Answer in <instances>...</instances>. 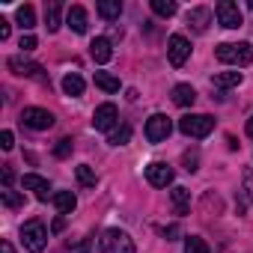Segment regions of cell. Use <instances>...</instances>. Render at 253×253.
<instances>
[{
  "mask_svg": "<svg viewBox=\"0 0 253 253\" xmlns=\"http://www.w3.org/2000/svg\"><path fill=\"white\" fill-rule=\"evenodd\" d=\"M217 60L220 63H226V66H250L253 63V45L250 42H223V45H217Z\"/></svg>",
  "mask_w": 253,
  "mask_h": 253,
  "instance_id": "6da1fadb",
  "label": "cell"
},
{
  "mask_svg": "<svg viewBox=\"0 0 253 253\" xmlns=\"http://www.w3.org/2000/svg\"><path fill=\"white\" fill-rule=\"evenodd\" d=\"M179 131L185 137H194V140H203L214 131V119L209 113H188L179 119Z\"/></svg>",
  "mask_w": 253,
  "mask_h": 253,
  "instance_id": "7a4b0ae2",
  "label": "cell"
},
{
  "mask_svg": "<svg viewBox=\"0 0 253 253\" xmlns=\"http://www.w3.org/2000/svg\"><path fill=\"white\" fill-rule=\"evenodd\" d=\"M21 244H24L30 253H42V250L48 247V229H45V223H39V220L24 223V226H21Z\"/></svg>",
  "mask_w": 253,
  "mask_h": 253,
  "instance_id": "3957f363",
  "label": "cell"
},
{
  "mask_svg": "<svg viewBox=\"0 0 253 253\" xmlns=\"http://www.w3.org/2000/svg\"><path fill=\"white\" fill-rule=\"evenodd\" d=\"M101 250L104 253H134V241L125 229H104Z\"/></svg>",
  "mask_w": 253,
  "mask_h": 253,
  "instance_id": "277c9868",
  "label": "cell"
},
{
  "mask_svg": "<svg viewBox=\"0 0 253 253\" xmlns=\"http://www.w3.org/2000/svg\"><path fill=\"white\" fill-rule=\"evenodd\" d=\"M170 131H173L170 116H164V113H152V116L146 119V140H149V143H164V140L170 137Z\"/></svg>",
  "mask_w": 253,
  "mask_h": 253,
  "instance_id": "5b68a950",
  "label": "cell"
},
{
  "mask_svg": "<svg viewBox=\"0 0 253 253\" xmlns=\"http://www.w3.org/2000/svg\"><path fill=\"white\" fill-rule=\"evenodd\" d=\"M214 15H217L220 27H226V30H238L244 24V15H241L238 3H232V0H220V3L214 6Z\"/></svg>",
  "mask_w": 253,
  "mask_h": 253,
  "instance_id": "8992f818",
  "label": "cell"
},
{
  "mask_svg": "<svg viewBox=\"0 0 253 253\" xmlns=\"http://www.w3.org/2000/svg\"><path fill=\"white\" fill-rule=\"evenodd\" d=\"M21 122L27 125V128H33V131H48L54 125V113L45 110V107H24L21 110Z\"/></svg>",
  "mask_w": 253,
  "mask_h": 253,
  "instance_id": "52a82bcc",
  "label": "cell"
},
{
  "mask_svg": "<svg viewBox=\"0 0 253 253\" xmlns=\"http://www.w3.org/2000/svg\"><path fill=\"white\" fill-rule=\"evenodd\" d=\"M167 57H170V66H173V69H182L185 60L191 57V42H188L182 33H173V36L167 39Z\"/></svg>",
  "mask_w": 253,
  "mask_h": 253,
  "instance_id": "ba28073f",
  "label": "cell"
},
{
  "mask_svg": "<svg viewBox=\"0 0 253 253\" xmlns=\"http://www.w3.org/2000/svg\"><path fill=\"white\" fill-rule=\"evenodd\" d=\"M116 122H119V110H116V104L104 101V104L95 107V113H92V128H95V131H113V128H116Z\"/></svg>",
  "mask_w": 253,
  "mask_h": 253,
  "instance_id": "9c48e42d",
  "label": "cell"
},
{
  "mask_svg": "<svg viewBox=\"0 0 253 253\" xmlns=\"http://www.w3.org/2000/svg\"><path fill=\"white\" fill-rule=\"evenodd\" d=\"M6 66H9V72L18 75V78H36V81L48 84V78L42 75V66H39V63H30V60H24V57H9Z\"/></svg>",
  "mask_w": 253,
  "mask_h": 253,
  "instance_id": "30bf717a",
  "label": "cell"
},
{
  "mask_svg": "<svg viewBox=\"0 0 253 253\" xmlns=\"http://www.w3.org/2000/svg\"><path fill=\"white\" fill-rule=\"evenodd\" d=\"M146 179H149V185H155V188H167V185H173V167L164 164V161H152V164L146 167Z\"/></svg>",
  "mask_w": 253,
  "mask_h": 253,
  "instance_id": "8fae6325",
  "label": "cell"
},
{
  "mask_svg": "<svg viewBox=\"0 0 253 253\" xmlns=\"http://www.w3.org/2000/svg\"><path fill=\"white\" fill-rule=\"evenodd\" d=\"M21 185H24L27 191H33L36 200H42V203L51 197V185H48V179H42V176H36V173H24V176H21Z\"/></svg>",
  "mask_w": 253,
  "mask_h": 253,
  "instance_id": "7c38bea8",
  "label": "cell"
},
{
  "mask_svg": "<svg viewBox=\"0 0 253 253\" xmlns=\"http://www.w3.org/2000/svg\"><path fill=\"white\" fill-rule=\"evenodd\" d=\"M209 21H211V9H209V6H194V9L188 12V27H191L194 33H206V30H209Z\"/></svg>",
  "mask_w": 253,
  "mask_h": 253,
  "instance_id": "4fadbf2b",
  "label": "cell"
},
{
  "mask_svg": "<svg viewBox=\"0 0 253 253\" xmlns=\"http://www.w3.org/2000/svg\"><path fill=\"white\" fill-rule=\"evenodd\" d=\"M89 54H92V60H95L98 66H104V63H110V57H113V48H110V39H104V36H95V39H92V45H89Z\"/></svg>",
  "mask_w": 253,
  "mask_h": 253,
  "instance_id": "5bb4252c",
  "label": "cell"
},
{
  "mask_svg": "<svg viewBox=\"0 0 253 253\" xmlns=\"http://www.w3.org/2000/svg\"><path fill=\"white\" fill-rule=\"evenodd\" d=\"M66 24H69L75 33H86V27H89L86 9H84V6H69V12H66Z\"/></svg>",
  "mask_w": 253,
  "mask_h": 253,
  "instance_id": "9a60e30c",
  "label": "cell"
},
{
  "mask_svg": "<svg viewBox=\"0 0 253 253\" xmlns=\"http://www.w3.org/2000/svg\"><path fill=\"white\" fill-rule=\"evenodd\" d=\"M173 101H176L179 107H191V104L197 101V89H194L191 84H176V86H173Z\"/></svg>",
  "mask_w": 253,
  "mask_h": 253,
  "instance_id": "2e32d148",
  "label": "cell"
},
{
  "mask_svg": "<svg viewBox=\"0 0 253 253\" xmlns=\"http://www.w3.org/2000/svg\"><path fill=\"white\" fill-rule=\"evenodd\" d=\"M95 12H98L104 21H113V18H119L122 3H119V0H98V3H95Z\"/></svg>",
  "mask_w": 253,
  "mask_h": 253,
  "instance_id": "e0dca14e",
  "label": "cell"
},
{
  "mask_svg": "<svg viewBox=\"0 0 253 253\" xmlns=\"http://www.w3.org/2000/svg\"><path fill=\"white\" fill-rule=\"evenodd\" d=\"M170 194H173L176 214H188V209H191V191H188V188H182V185H176Z\"/></svg>",
  "mask_w": 253,
  "mask_h": 253,
  "instance_id": "ac0fdd59",
  "label": "cell"
},
{
  "mask_svg": "<svg viewBox=\"0 0 253 253\" xmlns=\"http://www.w3.org/2000/svg\"><path fill=\"white\" fill-rule=\"evenodd\" d=\"M54 206H57L60 214H72L75 206H78V200H75L72 191H57V194H54Z\"/></svg>",
  "mask_w": 253,
  "mask_h": 253,
  "instance_id": "d6986e66",
  "label": "cell"
},
{
  "mask_svg": "<svg viewBox=\"0 0 253 253\" xmlns=\"http://www.w3.org/2000/svg\"><path fill=\"white\" fill-rule=\"evenodd\" d=\"M63 92H66V95H72V98L84 95V78H81V75H75V72H69V75L63 78Z\"/></svg>",
  "mask_w": 253,
  "mask_h": 253,
  "instance_id": "ffe728a7",
  "label": "cell"
},
{
  "mask_svg": "<svg viewBox=\"0 0 253 253\" xmlns=\"http://www.w3.org/2000/svg\"><path fill=\"white\" fill-rule=\"evenodd\" d=\"M15 21H18V27H21V30H33V27H36V12H33V6H30V3L18 6Z\"/></svg>",
  "mask_w": 253,
  "mask_h": 253,
  "instance_id": "44dd1931",
  "label": "cell"
},
{
  "mask_svg": "<svg viewBox=\"0 0 253 253\" xmlns=\"http://www.w3.org/2000/svg\"><path fill=\"white\" fill-rule=\"evenodd\" d=\"M211 84H214V86H223V89L238 86V84H241V72H214Z\"/></svg>",
  "mask_w": 253,
  "mask_h": 253,
  "instance_id": "7402d4cb",
  "label": "cell"
},
{
  "mask_svg": "<svg viewBox=\"0 0 253 253\" xmlns=\"http://www.w3.org/2000/svg\"><path fill=\"white\" fill-rule=\"evenodd\" d=\"M95 86L104 92H119V78H113L110 72H95Z\"/></svg>",
  "mask_w": 253,
  "mask_h": 253,
  "instance_id": "603a6c76",
  "label": "cell"
},
{
  "mask_svg": "<svg viewBox=\"0 0 253 253\" xmlns=\"http://www.w3.org/2000/svg\"><path fill=\"white\" fill-rule=\"evenodd\" d=\"M176 9H179V6L173 3V0H152V12L161 15V18H173Z\"/></svg>",
  "mask_w": 253,
  "mask_h": 253,
  "instance_id": "cb8c5ba5",
  "label": "cell"
},
{
  "mask_svg": "<svg viewBox=\"0 0 253 253\" xmlns=\"http://www.w3.org/2000/svg\"><path fill=\"white\" fill-rule=\"evenodd\" d=\"M75 173H78V182L84 185V188H95V170L89 167V164H81V167H75Z\"/></svg>",
  "mask_w": 253,
  "mask_h": 253,
  "instance_id": "d4e9b609",
  "label": "cell"
},
{
  "mask_svg": "<svg viewBox=\"0 0 253 253\" xmlns=\"http://www.w3.org/2000/svg\"><path fill=\"white\" fill-rule=\"evenodd\" d=\"M45 27L51 33L60 30V3H48V9H45Z\"/></svg>",
  "mask_w": 253,
  "mask_h": 253,
  "instance_id": "484cf974",
  "label": "cell"
},
{
  "mask_svg": "<svg viewBox=\"0 0 253 253\" xmlns=\"http://www.w3.org/2000/svg\"><path fill=\"white\" fill-rule=\"evenodd\" d=\"M185 253H209L206 238H200V235H188V238H185Z\"/></svg>",
  "mask_w": 253,
  "mask_h": 253,
  "instance_id": "4316f807",
  "label": "cell"
},
{
  "mask_svg": "<svg viewBox=\"0 0 253 253\" xmlns=\"http://www.w3.org/2000/svg\"><path fill=\"white\" fill-rule=\"evenodd\" d=\"M0 197H3V206H6V209H21V206H24V197L15 194L12 188H3V191H0Z\"/></svg>",
  "mask_w": 253,
  "mask_h": 253,
  "instance_id": "83f0119b",
  "label": "cell"
},
{
  "mask_svg": "<svg viewBox=\"0 0 253 253\" xmlns=\"http://www.w3.org/2000/svg\"><path fill=\"white\" fill-rule=\"evenodd\" d=\"M128 140H131V125H122L119 131H113V134H110V140H107V143H110V146H125Z\"/></svg>",
  "mask_w": 253,
  "mask_h": 253,
  "instance_id": "f1b7e54d",
  "label": "cell"
},
{
  "mask_svg": "<svg viewBox=\"0 0 253 253\" xmlns=\"http://www.w3.org/2000/svg\"><path fill=\"white\" fill-rule=\"evenodd\" d=\"M182 167H185L188 173H197V170H200V152H197V149H188V152L182 155Z\"/></svg>",
  "mask_w": 253,
  "mask_h": 253,
  "instance_id": "f546056e",
  "label": "cell"
},
{
  "mask_svg": "<svg viewBox=\"0 0 253 253\" xmlns=\"http://www.w3.org/2000/svg\"><path fill=\"white\" fill-rule=\"evenodd\" d=\"M54 155H57V158H69V155H72V140H69V137L57 140V146H54Z\"/></svg>",
  "mask_w": 253,
  "mask_h": 253,
  "instance_id": "4dcf8cb0",
  "label": "cell"
},
{
  "mask_svg": "<svg viewBox=\"0 0 253 253\" xmlns=\"http://www.w3.org/2000/svg\"><path fill=\"white\" fill-rule=\"evenodd\" d=\"M241 197H244V203H253V176H244V185H241Z\"/></svg>",
  "mask_w": 253,
  "mask_h": 253,
  "instance_id": "1f68e13d",
  "label": "cell"
},
{
  "mask_svg": "<svg viewBox=\"0 0 253 253\" xmlns=\"http://www.w3.org/2000/svg\"><path fill=\"white\" fill-rule=\"evenodd\" d=\"M18 48H21L24 54H30V51L36 48V36H30V33H27V36H21V39H18Z\"/></svg>",
  "mask_w": 253,
  "mask_h": 253,
  "instance_id": "d6a6232c",
  "label": "cell"
},
{
  "mask_svg": "<svg viewBox=\"0 0 253 253\" xmlns=\"http://www.w3.org/2000/svg\"><path fill=\"white\" fill-rule=\"evenodd\" d=\"M0 146H3L6 152L15 146V137H12V131H3V134H0Z\"/></svg>",
  "mask_w": 253,
  "mask_h": 253,
  "instance_id": "836d02e7",
  "label": "cell"
},
{
  "mask_svg": "<svg viewBox=\"0 0 253 253\" xmlns=\"http://www.w3.org/2000/svg\"><path fill=\"white\" fill-rule=\"evenodd\" d=\"M12 182H15V173L9 164H3V188H12Z\"/></svg>",
  "mask_w": 253,
  "mask_h": 253,
  "instance_id": "e575fe53",
  "label": "cell"
},
{
  "mask_svg": "<svg viewBox=\"0 0 253 253\" xmlns=\"http://www.w3.org/2000/svg\"><path fill=\"white\" fill-rule=\"evenodd\" d=\"M6 39H9V21L0 15V42H6Z\"/></svg>",
  "mask_w": 253,
  "mask_h": 253,
  "instance_id": "d590c367",
  "label": "cell"
},
{
  "mask_svg": "<svg viewBox=\"0 0 253 253\" xmlns=\"http://www.w3.org/2000/svg\"><path fill=\"white\" fill-rule=\"evenodd\" d=\"M164 238H167V241H176V238H179V226H176V223L167 226V229H164Z\"/></svg>",
  "mask_w": 253,
  "mask_h": 253,
  "instance_id": "8d00e7d4",
  "label": "cell"
},
{
  "mask_svg": "<svg viewBox=\"0 0 253 253\" xmlns=\"http://www.w3.org/2000/svg\"><path fill=\"white\" fill-rule=\"evenodd\" d=\"M63 226H66V217H63V214H60V217H57V220H54V232H60V229H63Z\"/></svg>",
  "mask_w": 253,
  "mask_h": 253,
  "instance_id": "74e56055",
  "label": "cell"
},
{
  "mask_svg": "<svg viewBox=\"0 0 253 253\" xmlns=\"http://www.w3.org/2000/svg\"><path fill=\"white\" fill-rule=\"evenodd\" d=\"M0 253H15V250H12V244H9V241H0Z\"/></svg>",
  "mask_w": 253,
  "mask_h": 253,
  "instance_id": "f35d334b",
  "label": "cell"
},
{
  "mask_svg": "<svg viewBox=\"0 0 253 253\" xmlns=\"http://www.w3.org/2000/svg\"><path fill=\"white\" fill-rule=\"evenodd\" d=\"M247 137H253V116L247 119Z\"/></svg>",
  "mask_w": 253,
  "mask_h": 253,
  "instance_id": "ab89813d",
  "label": "cell"
},
{
  "mask_svg": "<svg viewBox=\"0 0 253 253\" xmlns=\"http://www.w3.org/2000/svg\"><path fill=\"white\" fill-rule=\"evenodd\" d=\"M247 6H250V9H253V0H250V3H247Z\"/></svg>",
  "mask_w": 253,
  "mask_h": 253,
  "instance_id": "60d3db41",
  "label": "cell"
}]
</instances>
